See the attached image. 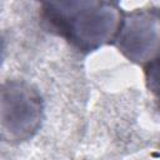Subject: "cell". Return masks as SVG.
Returning a JSON list of instances; mask_svg holds the SVG:
<instances>
[{
	"label": "cell",
	"mask_w": 160,
	"mask_h": 160,
	"mask_svg": "<svg viewBox=\"0 0 160 160\" xmlns=\"http://www.w3.org/2000/svg\"><path fill=\"white\" fill-rule=\"evenodd\" d=\"M158 18L150 11H136L122 18L115 41L130 60L152 61L158 51Z\"/></svg>",
	"instance_id": "3957f363"
},
{
	"label": "cell",
	"mask_w": 160,
	"mask_h": 160,
	"mask_svg": "<svg viewBox=\"0 0 160 160\" xmlns=\"http://www.w3.org/2000/svg\"><path fill=\"white\" fill-rule=\"evenodd\" d=\"M1 49L2 48H1V39H0V59H1Z\"/></svg>",
	"instance_id": "277c9868"
},
{
	"label": "cell",
	"mask_w": 160,
	"mask_h": 160,
	"mask_svg": "<svg viewBox=\"0 0 160 160\" xmlns=\"http://www.w3.org/2000/svg\"><path fill=\"white\" fill-rule=\"evenodd\" d=\"M50 26L82 51L95 50L115 40L122 16L111 2H51L44 8Z\"/></svg>",
	"instance_id": "6da1fadb"
},
{
	"label": "cell",
	"mask_w": 160,
	"mask_h": 160,
	"mask_svg": "<svg viewBox=\"0 0 160 160\" xmlns=\"http://www.w3.org/2000/svg\"><path fill=\"white\" fill-rule=\"evenodd\" d=\"M42 102L39 92L26 82L8 81L0 85V138L19 142L39 129Z\"/></svg>",
	"instance_id": "7a4b0ae2"
}]
</instances>
